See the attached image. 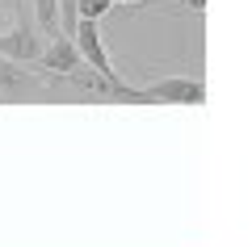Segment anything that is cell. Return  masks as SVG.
<instances>
[{
  "instance_id": "3",
  "label": "cell",
  "mask_w": 252,
  "mask_h": 247,
  "mask_svg": "<svg viewBox=\"0 0 252 247\" xmlns=\"http://www.w3.org/2000/svg\"><path fill=\"white\" fill-rule=\"evenodd\" d=\"M76 63H80V51H76V42L67 34L42 38V55H38V67H42V71H51V76H67Z\"/></svg>"
},
{
  "instance_id": "7",
  "label": "cell",
  "mask_w": 252,
  "mask_h": 247,
  "mask_svg": "<svg viewBox=\"0 0 252 247\" xmlns=\"http://www.w3.org/2000/svg\"><path fill=\"white\" fill-rule=\"evenodd\" d=\"M189 4H193V9H202V4H206V0H189Z\"/></svg>"
},
{
  "instance_id": "5",
  "label": "cell",
  "mask_w": 252,
  "mask_h": 247,
  "mask_svg": "<svg viewBox=\"0 0 252 247\" xmlns=\"http://www.w3.org/2000/svg\"><path fill=\"white\" fill-rule=\"evenodd\" d=\"M109 9H114V0H76V21H80V17H89V21H101Z\"/></svg>"
},
{
  "instance_id": "6",
  "label": "cell",
  "mask_w": 252,
  "mask_h": 247,
  "mask_svg": "<svg viewBox=\"0 0 252 247\" xmlns=\"http://www.w3.org/2000/svg\"><path fill=\"white\" fill-rule=\"evenodd\" d=\"M21 17H26V0H0V29H9Z\"/></svg>"
},
{
  "instance_id": "1",
  "label": "cell",
  "mask_w": 252,
  "mask_h": 247,
  "mask_svg": "<svg viewBox=\"0 0 252 247\" xmlns=\"http://www.w3.org/2000/svg\"><path fill=\"white\" fill-rule=\"evenodd\" d=\"M51 97H55L51 71L0 55V101H51Z\"/></svg>"
},
{
  "instance_id": "8",
  "label": "cell",
  "mask_w": 252,
  "mask_h": 247,
  "mask_svg": "<svg viewBox=\"0 0 252 247\" xmlns=\"http://www.w3.org/2000/svg\"><path fill=\"white\" fill-rule=\"evenodd\" d=\"M114 4H139V0H114Z\"/></svg>"
},
{
  "instance_id": "2",
  "label": "cell",
  "mask_w": 252,
  "mask_h": 247,
  "mask_svg": "<svg viewBox=\"0 0 252 247\" xmlns=\"http://www.w3.org/2000/svg\"><path fill=\"white\" fill-rule=\"evenodd\" d=\"M206 84L198 76H160L143 88H135V105H202Z\"/></svg>"
},
{
  "instance_id": "4",
  "label": "cell",
  "mask_w": 252,
  "mask_h": 247,
  "mask_svg": "<svg viewBox=\"0 0 252 247\" xmlns=\"http://www.w3.org/2000/svg\"><path fill=\"white\" fill-rule=\"evenodd\" d=\"M26 4L34 9V26H38L42 38L63 34V29H59V0H26Z\"/></svg>"
}]
</instances>
